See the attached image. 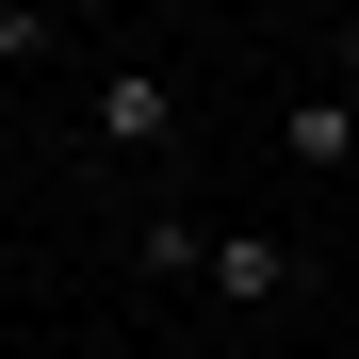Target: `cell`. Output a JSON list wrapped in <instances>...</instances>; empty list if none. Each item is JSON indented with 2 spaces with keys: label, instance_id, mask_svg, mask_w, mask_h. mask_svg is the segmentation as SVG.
<instances>
[{
  "label": "cell",
  "instance_id": "5b68a950",
  "mask_svg": "<svg viewBox=\"0 0 359 359\" xmlns=\"http://www.w3.org/2000/svg\"><path fill=\"white\" fill-rule=\"evenodd\" d=\"M343 98H359V82H343Z\"/></svg>",
  "mask_w": 359,
  "mask_h": 359
},
{
  "label": "cell",
  "instance_id": "6da1fadb",
  "mask_svg": "<svg viewBox=\"0 0 359 359\" xmlns=\"http://www.w3.org/2000/svg\"><path fill=\"white\" fill-rule=\"evenodd\" d=\"M196 294L212 311H294V294H311V245H294V229H212Z\"/></svg>",
  "mask_w": 359,
  "mask_h": 359
},
{
  "label": "cell",
  "instance_id": "7a4b0ae2",
  "mask_svg": "<svg viewBox=\"0 0 359 359\" xmlns=\"http://www.w3.org/2000/svg\"><path fill=\"white\" fill-rule=\"evenodd\" d=\"M163 131H180V82H163V66H98V147H131V163H147Z\"/></svg>",
  "mask_w": 359,
  "mask_h": 359
},
{
  "label": "cell",
  "instance_id": "277c9868",
  "mask_svg": "<svg viewBox=\"0 0 359 359\" xmlns=\"http://www.w3.org/2000/svg\"><path fill=\"white\" fill-rule=\"evenodd\" d=\"M131 262H147V278H196L212 229H196V212H131Z\"/></svg>",
  "mask_w": 359,
  "mask_h": 359
},
{
  "label": "cell",
  "instance_id": "3957f363",
  "mask_svg": "<svg viewBox=\"0 0 359 359\" xmlns=\"http://www.w3.org/2000/svg\"><path fill=\"white\" fill-rule=\"evenodd\" d=\"M278 163H294V180H343V163H359V98H294V114H278Z\"/></svg>",
  "mask_w": 359,
  "mask_h": 359
}]
</instances>
